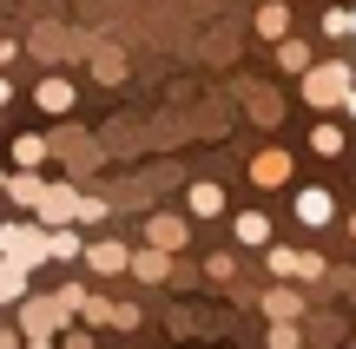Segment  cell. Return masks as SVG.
Listing matches in <instances>:
<instances>
[{
	"label": "cell",
	"instance_id": "1",
	"mask_svg": "<svg viewBox=\"0 0 356 349\" xmlns=\"http://www.w3.org/2000/svg\"><path fill=\"white\" fill-rule=\"evenodd\" d=\"M350 86H356V73L343 60H310L304 66V105H317V112H337Z\"/></svg>",
	"mask_w": 356,
	"mask_h": 349
},
{
	"label": "cell",
	"instance_id": "2",
	"mask_svg": "<svg viewBox=\"0 0 356 349\" xmlns=\"http://www.w3.org/2000/svg\"><path fill=\"white\" fill-rule=\"evenodd\" d=\"M0 257H13V264H47V224L40 218H13V224H0Z\"/></svg>",
	"mask_w": 356,
	"mask_h": 349
},
{
	"label": "cell",
	"instance_id": "3",
	"mask_svg": "<svg viewBox=\"0 0 356 349\" xmlns=\"http://www.w3.org/2000/svg\"><path fill=\"white\" fill-rule=\"evenodd\" d=\"M73 323V310H60V297H20V337H60Z\"/></svg>",
	"mask_w": 356,
	"mask_h": 349
},
{
	"label": "cell",
	"instance_id": "4",
	"mask_svg": "<svg viewBox=\"0 0 356 349\" xmlns=\"http://www.w3.org/2000/svg\"><path fill=\"white\" fill-rule=\"evenodd\" d=\"M291 178H297V158L284 152V145H264V152L251 158V185L257 191H284Z\"/></svg>",
	"mask_w": 356,
	"mask_h": 349
},
{
	"label": "cell",
	"instance_id": "5",
	"mask_svg": "<svg viewBox=\"0 0 356 349\" xmlns=\"http://www.w3.org/2000/svg\"><path fill=\"white\" fill-rule=\"evenodd\" d=\"M297 224H304V231L337 224V191L330 185H304V191H297Z\"/></svg>",
	"mask_w": 356,
	"mask_h": 349
},
{
	"label": "cell",
	"instance_id": "6",
	"mask_svg": "<svg viewBox=\"0 0 356 349\" xmlns=\"http://www.w3.org/2000/svg\"><path fill=\"white\" fill-rule=\"evenodd\" d=\"M145 244H159V250H185L191 244V218H178V211H152V218H145Z\"/></svg>",
	"mask_w": 356,
	"mask_h": 349
},
{
	"label": "cell",
	"instance_id": "7",
	"mask_svg": "<svg viewBox=\"0 0 356 349\" xmlns=\"http://www.w3.org/2000/svg\"><path fill=\"white\" fill-rule=\"evenodd\" d=\"M257 310H264V323H304V290H291V277H277V290H264Z\"/></svg>",
	"mask_w": 356,
	"mask_h": 349
},
{
	"label": "cell",
	"instance_id": "8",
	"mask_svg": "<svg viewBox=\"0 0 356 349\" xmlns=\"http://www.w3.org/2000/svg\"><path fill=\"white\" fill-rule=\"evenodd\" d=\"M79 257H86V271H99V277H119L132 264V244L126 237H92L86 250H79Z\"/></svg>",
	"mask_w": 356,
	"mask_h": 349
},
{
	"label": "cell",
	"instance_id": "9",
	"mask_svg": "<svg viewBox=\"0 0 356 349\" xmlns=\"http://www.w3.org/2000/svg\"><path fill=\"white\" fill-rule=\"evenodd\" d=\"M73 99H79V86H73L66 73H47V79L33 86V105H40V112H53V119H60V112H73Z\"/></svg>",
	"mask_w": 356,
	"mask_h": 349
},
{
	"label": "cell",
	"instance_id": "10",
	"mask_svg": "<svg viewBox=\"0 0 356 349\" xmlns=\"http://www.w3.org/2000/svg\"><path fill=\"white\" fill-rule=\"evenodd\" d=\"M73 205H79L73 185H53V178H47V191H40L33 218H40V224H73Z\"/></svg>",
	"mask_w": 356,
	"mask_h": 349
},
{
	"label": "cell",
	"instance_id": "11",
	"mask_svg": "<svg viewBox=\"0 0 356 349\" xmlns=\"http://www.w3.org/2000/svg\"><path fill=\"white\" fill-rule=\"evenodd\" d=\"M126 271L139 277V284H172V250H159V244H139Z\"/></svg>",
	"mask_w": 356,
	"mask_h": 349
},
{
	"label": "cell",
	"instance_id": "12",
	"mask_svg": "<svg viewBox=\"0 0 356 349\" xmlns=\"http://www.w3.org/2000/svg\"><path fill=\"white\" fill-rule=\"evenodd\" d=\"M40 191H47L40 165H13V171H7V198H13L20 211H33V205H40Z\"/></svg>",
	"mask_w": 356,
	"mask_h": 349
},
{
	"label": "cell",
	"instance_id": "13",
	"mask_svg": "<svg viewBox=\"0 0 356 349\" xmlns=\"http://www.w3.org/2000/svg\"><path fill=\"white\" fill-rule=\"evenodd\" d=\"M231 237H238L244 250H264L277 231H270V218H264V211H238V218H231Z\"/></svg>",
	"mask_w": 356,
	"mask_h": 349
},
{
	"label": "cell",
	"instance_id": "14",
	"mask_svg": "<svg viewBox=\"0 0 356 349\" xmlns=\"http://www.w3.org/2000/svg\"><path fill=\"white\" fill-rule=\"evenodd\" d=\"M343 145H350V132L337 126V119H317V126H310V152L317 158H343Z\"/></svg>",
	"mask_w": 356,
	"mask_h": 349
},
{
	"label": "cell",
	"instance_id": "15",
	"mask_svg": "<svg viewBox=\"0 0 356 349\" xmlns=\"http://www.w3.org/2000/svg\"><path fill=\"white\" fill-rule=\"evenodd\" d=\"M79 250H86V237H79L73 224H47V257L53 264H73Z\"/></svg>",
	"mask_w": 356,
	"mask_h": 349
},
{
	"label": "cell",
	"instance_id": "16",
	"mask_svg": "<svg viewBox=\"0 0 356 349\" xmlns=\"http://www.w3.org/2000/svg\"><path fill=\"white\" fill-rule=\"evenodd\" d=\"M291 26H297V20H291V7H284V0H264V7H257V33H264L270 46H277Z\"/></svg>",
	"mask_w": 356,
	"mask_h": 349
},
{
	"label": "cell",
	"instance_id": "17",
	"mask_svg": "<svg viewBox=\"0 0 356 349\" xmlns=\"http://www.w3.org/2000/svg\"><path fill=\"white\" fill-rule=\"evenodd\" d=\"M185 211H191V218H218V211H225V191H218L211 178H198V185L185 191Z\"/></svg>",
	"mask_w": 356,
	"mask_h": 349
},
{
	"label": "cell",
	"instance_id": "18",
	"mask_svg": "<svg viewBox=\"0 0 356 349\" xmlns=\"http://www.w3.org/2000/svg\"><path fill=\"white\" fill-rule=\"evenodd\" d=\"M26 277H33V271H26V264L0 257V303H20V297H26Z\"/></svg>",
	"mask_w": 356,
	"mask_h": 349
},
{
	"label": "cell",
	"instance_id": "19",
	"mask_svg": "<svg viewBox=\"0 0 356 349\" xmlns=\"http://www.w3.org/2000/svg\"><path fill=\"white\" fill-rule=\"evenodd\" d=\"M47 152L53 145L40 139V132H20V139H13V165H47Z\"/></svg>",
	"mask_w": 356,
	"mask_h": 349
},
{
	"label": "cell",
	"instance_id": "20",
	"mask_svg": "<svg viewBox=\"0 0 356 349\" xmlns=\"http://www.w3.org/2000/svg\"><path fill=\"white\" fill-rule=\"evenodd\" d=\"M277 66H284V73H304V66H310V46H304L297 33H284V40H277Z\"/></svg>",
	"mask_w": 356,
	"mask_h": 349
},
{
	"label": "cell",
	"instance_id": "21",
	"mask_svg": "<svg viewBox=\"0 0 356 349\" xmlns=\"http://www.w3.org/2000/svg\"><path fill=\"white\" fill-rule=\"evenodd\" d=\"M79 323H86V330L113 323V297H92V290H86V303H79Z\"/></svg>",
	"mask_w": 356,
	"mask_h": 349
},
{
	"label": "cell",
	"instance_id": "22",
	"mask_svg": "<svg viewBox=\"0 0 356 349\" xmlns=\"http://www.w3.org/2000/svg\"><path fill=\"white\" fill-rule=\"evenodd\" d=\"M297 257H304V250H284V244H264V264H270V277H297Z\"/></svg>",
	"mask_w": 356,
	"mask_h": 349
},
{
	"label": "cell",
	"instance_id": "23",
	"mask_svg": "<svg viewBox=\"0 0 356 349\" xmlns=\"http://www.w3.org/2000/svg\"><path fill=\"white\" fill-rule=\"evenodd\" d=\"M317 33H323V40H350V7H330V13L317 20Z\"/></svg>",
	"mask_w": 356,
	"mask_h": 349
},
{
	"label": "cell",
	"instance_id": "24",
	"mask_svg": "<svg viewBox=\"0 0 356 349\" xmlns=\"http://www.w3.org/2000/svg\"><path fill=\"white\" fill-rule=\"evenodd\" d=\"M264 349H304V330H297V323H270Z\"/></svg>",
	"mask_w": 356,
	"mask_h": 349
},
{
	"label": "cell",
	"instance_id": "25",
	"mask_svg": "<svg viewBox=\"0 0 356 349\" xmlns=\"http://www.w3.org/2000/svg\"><path fill=\"white\" fill-rule=\"evenodd\" d=\"M106 218V198H86L79 191V205H73V224H99Z\"/></svg>",
	"mask_w": 356,
	"mask_h": 349
},
{
	"label": "cell",
	"instance_id": "26",
	"mask_svg": "<svg viewBox=\"0 0 356 349\" xmlns=\"http://www.w3.org/2000/svg\"><path fill=\"white\" fill-rule=\"evenodd\" d=\"M92 73H99V79H119L126 66H119V53H113V46H99V53H92Z\"/></svg>",
	"mask_w": 356,
	"mask_h": 349
},
{
	"label": "cell",
	"instance_id": "27",
	"mask_svg": "<svg viewBox=\"0 0 356 349\" xmlns=\"http://www.w3.org/2000/svg\"><path fill=\"white\" fill-rule=\"evenodd\" d=\"M53 343H60V349H99V343H92V330H73V323H66Z\"/></svg>",
	"mask_w": 356,
	"mask_h": 349
},
{
	"label": "cell",
	"instance_id": "28",
	"mask_svg": "<svg viewBox=\"0 0 356 349\" xmlns=\"http://www.w3.org/2000/svg\"><path fill=\"white\" fill-rule=\"evenodd\" d=\"M231 271H238V264H231V250H211V257H204V277H218V284H225Z\"/></svg>",
	"mask_w": 356,
	"mask_h": 349
},
{
	"label": "cell",
	"instance_id": "29",
	"mask_svg": "<svg viewBox=\"0 0 356 349\" xmlns=\"http://www.w3.org/2000/svg\"><path fill=\"white\" fill-rule=\"evenodd\" d=\"M317 277H323V257H317V250H304V257H297V284H317Z\"/></svg>",
	"mask_w": 356,
	"mask_h": 349
},
{
	"label": "cell",
	"instance_id": "30",
	"mask_svg": "<svg viewBox=\"0 0 356 349\" xmlns=\"http://www.w3.org/2000/svg\"><path fill=\"white\" fill-rule=\"evenodd\" d=\"M53 297H60V310H73V316H79V303H86V284H60Z\"/></svg>",
	"mask_w": 356,
	"mask_h": 349
},
{
	"label": "cell",
	"instance_id": "31",
	"mask_svg": "<svg viewBox=\"0 0 356 349\" xmlns=\"http://www.w3.org/2000/svg\"><path fill=\"white\" fill-rule=\"evenodd\" d=\"M113 323L119 330H139V303H113Z\"/></svg>",
	"mask_w": 356,
	"mask_h": 349
},
{
	"label": "cell",
	"instance_id": "32",
	"mask_svg": "<svg viewBox=\"0 0 356 349\" xmlns=\"http://www.w3.org/2000/svg\"><path fill=\"white\" fill-rule=\"evenodd\" d=\"M26 337H20V330H0V349H20Z\"/></svg>",
	"mask_w": 356,
	"mask_h": 349
},
{
	"label": "cell",
	"instance_id": "33",
	"mask_svg": "<svg viewBox=\"0 0 356 349\" xmlns=\"http://www.w3.org/2000/svg\"><path fill=\"white\" fill-rule=\"evenodd\" d=\"M20 349H60V343H53V337H26Z\"/></svg>",
	"mask_w": 356,
	"mask_h": 349
},
{
	"label": "cell",
	"instance_id": "34",
	"mask_svg": "<svg viewBox=\"0 0 356 349\" xmlns=\"http://www.w3.org/2000/svg\"><path fill=\"white\" fill-rule=\"evenodd\" d=\"M13 53H20V40H0V66H7V60H13Z\"/></svg>",
	"mask_w": 356,
	"mask_h": 349
},
{
	"label": "cell",
	"instance_id": "35",
	"mask_svg": "<svg viewBox=\"0 0 356 349\" xmlns=\"http://www.w3.org/2000/svg\"><path fill=\"white\" fill-rule=\"evenodd\" d=\"M343 112H350V119H356V86H350V92H343Z\"/></svg>",
	"mask_w": 356,
	"mask_h": 349
},
{
	"label": "cell",
	"instance_id": "36",
	"mask_svg": "<svg viewBox=\"0 0 356 349\" xmlns=\"http://www.w3.org/2000/svg\"><path fill=\"white\" fill-rule=\"evenodd\" d=\"M7 99H13V86H7V79H0V105H7Z\"/></svg>",
	"mask_w": 356,
	"mask_h": 349
},
{
	"label": "cell",
	"instance_id": "37",
	"mask_svg": "<svg viewBox=\"0 0 356 349\" xmlns=\"http://www.w3.org/2000/svg\"><path fill=\"white\" fill-rule=\"evenodd\" d=\"M350 40H356V7H350Z\"/></svg>",
	"mask_w": 356,
	"mask_h": 349
},
{
	"label": "cell",
	"instance_id": "38",
	"mask_svg": "<svg viewBox=\"0 0 356 349\" xmlns=\"http://www.w3.org/2000/svg\"><path fill=\"white\" fill-rule=\"evenodd\" d=\"M0 191H7V165H0Z\"/></svg>",
	"mask_w": 356,
	"mask_h": 349
},
{
	"label": "cell",
	"instance_id": "39",
	"mask_svg": "<svg viewBox=\"0 0 356 349\" xmlns=\"http://www.w3.org/2000/svg\"><path fill=\"white\" fill-rule=\"evenodd\" d=\"M350 237H356V211H350Z\"/></svg>",
	"mask_w": 356,
	"mask_h": 349
},
{
	"label": "cell",
	"instance_id": "40",
	"mask_svg": "<svg viewBox=\"0 0 356 349\" xmlns=\"http://www.w3.org/2000/svg\"><path fill=\"white\" fill-rule=\"evenodd\" d=\"M126 349H139V343H126Z\"/></svg>",
	"mask_w": 356,
	"mask_h": 349
}]
</instances>
